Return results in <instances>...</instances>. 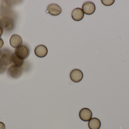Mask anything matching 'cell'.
Masks as SVG:
<instances>
[{
  "label": "cell",
  "mask_w": 129,
  "mask_h": 129,
  "mask_svg": "<svg viewBox=\"0 0 129 129\" xmlns=\"http://www.w3.org/2000/svg\"><path fill=\"white\" fill-rule=\"evenodd\" d=\"M22 68L21 67L11 65L7 70L8 75L11 78L16 79L19 78L22 74Z\"/></svg>",
  "instance_id": "6da1fadb"
},
{
  "label": "cell",
  "mask_w": 129,
  "mask_h": 129,
  "mask_svg": "<svg viewBox=\"0 0 129 129\" xmlns=\"http://www.w3.org/2000/svg\"><path fill=\"white\" fill-rule=\"evenodd\" d=\"M14 53L18 57L24 60L28 57L30 50L27 46L22 45L16 48Z\"/></svg>",
  "instance_id": "7a4b0ae2"
},
{
  "label": "cell",
  "mask_w": 129,
  "mask_h": 129,
  "mask_svg": "<svg viewBox=\"0 0 129 129\" xmlns=\"http://www.w3.org/2000/svg\"><path fill=\"white\" fill-rule=\"evenodd\" d=\"M46 12L52 16H57L61 13L62 10L58 5L52 4L48 5Z\"/></svg>",
  "instance_id": "3957f363"
},
{
  "label": "cell",
  "mask_w": 129,
  "mask_h": 129,
  "mask_svg": "<svg viewBox=\"0 0 129 129\" xmlns=\"http://www.w3.org/2000/svg\"><path fill=\"white\" fill-rule=\"evenodd\" d=\"M82 10L86 14L91 15L95 11V5L91 2H86L83 5Z\"/></svg>",
  "instance_id": "277c9868"
},
{
  "label": "cell",
  "mask_w": 129,
  "mask_h": 129,
  "mask_svg": "<svg viewBox=\"0 0 129 129\" xmlns=\"http://www.w3.org/2000/svg\"><path fill=\"white\" fill-rule=\"evenodd\" d=\"M70 78L74 82L79 83L82 80L83 73L80 70L74 69L71 72Z\"/></svg>",
  "instance_id": "5b68a950"
},
{
  "label": "cell",
  "mask_w": 129,
  "mask_h": 129,
  "mask_svg": "<svg viewBox=\"0 0 129 129\" xmlns=\"http://www.w3.org/2000/svg\"><path fill=\"white\" fill-rule=\"evenodd\" d=\"M79 116L82 121L88 122L92 119V113L88 108H83L80 111Z\"/></svg>",
  "instance_id": "8992f818"
},
{
  "label": "cell",
  "mask_w": 129,
  "mask_h": 129,
  "mask_svg": "<svg viewBox=\"0 0 129 129\" xmlns=\"http://www.w3.org/2000/svg\"><path fill=\"white\" fill-rule=\"evenodd\" d=\"M22 42L21 36L17 34L12 35L10 39V44L14 48H16L21 45Z\"/></svg>",
  "instance_id": "52a82bcc"
},
{
  "label": "cell",
  "mask_w": 129,
  "mask_h": 129,
  "mask_svg": "<svg viewBox=\"0 0 129 129\" xmlns=\"http://www.w3.org/2000/svg\"><path fill=\"white\" fill-rule=\"evenodd\" d=\"M47 47L43 45H40L36 47L35 53L36 55L39 58H44L47 56L48 54Z\"/></svg>",
  "instance_id": "ba28073f"
},
{
  "label": "cell",
  "mask_w": 129,
  "mask_h": 129,
  "mask_svg": "<svg viewBox=\"0 0 129 129\" xmlns=\"http://www.w3.org/2000/svg\"><path fill=\"white\" fill-rule=\"evenodd\" d=\"M84 16V13L82 10L79 8L74 9L71 13V17L75 21H79L82 20Z\"/></svg>",
  "instance_id": "9c48e42d"
},
{
  "label": "cell",
  "mask_w": 129,
  "mask_h": 129,
  "mask_svg": "<svg viewBox=\"0 0 129 129\" xmlns=\"http://www.w3.org/2000/svg\"><path fill=\"white\" fill-rule=\"evenodd\" d=\"M9 62L11 65L21 67L23 64L24 61L22 59L18 57L16 55L15 53H13L10 57Z\"/></svg>",
  "instance_id": "30bf717a"
},
{
  "label": "cell",
  "mask_w": 129,
  "mask_h": 129,
  "mask_svg": "<svg viewBox=\"0 0 129 129\" xmlns=\"http://www.w3.org/2000/svg\"><path fill=\"white\" fill-rule=\"evenodd\" d=\"M101 125V121L97 118H92L88 123V126L90 129H99Z\"/></svg>",
  "instance_id": "8fae6325"
},
{
  "label": "cell",
  "mask_w": 129,
  "mask_h": 129,
  "mask_svg": "<svg viewBox=\"0 0 129 129\" xmlns=\"http://www.w3.org/2000/svg\"><path fill=\"white\" fill-rule=\"evenodd\" d=\"M12 52L7 48H4L1 51V58L5 61L8 65H10L9 60L12 54Z\"/></svg>",
  "instance_id": "7c38bea8"
},
{
  "label": "cell",
  "mask_w": 129,
  "mask_h": 129,
  "mask_svg": "<svg viewBox=\"0 0 129 129\" xmlns=\"http://www.w3.org/2000/svg\"><path fill=\"white\" fill-rule=\"evenodd\" d=\"M8 65L5 61L0 58V74L5 72Z\"/></svg>",
  "instance_id": "4fadbf2b"
},
{
  "label": "cell",
  "mask_w": 129,
  "mask_h": 129,
  "mask_svg": "<svg viewBox=\"0 0 129 129\" xmlns=\"http://www.w3.org/2000/svg\"><path fill=\"white\" fill-rule=\"evenodd\" d=\"M102 3L104 5L106 6H110L114 3V0H102Z\"/></svg>",
  "instance_id": "5bb4252c"
},
{
  "label": "cell",
  "mask_w": 129,
  "mask_h": 129,
  "mask_svg": "<svg viewBox=\"0 0 129 129\" xmlns=\"http://www.w3.org/2000/svg\"><path fill=\"white\" fill-rule=\"evenodd\" d=\"M0 129H5V126L2 122H0Z\"/></svg>",
  "instance_id": "9a60e30c"
},
{
  "label": "cell",
  "mask_w": 129,
  "mask_h": 129,
  "mask_svg": "<svg viewBox=\"0 0 129 129\" xmlns=\"http://www.w3.org/2000/svg\"><path fill=\"white\" fill-rule=\"evenodd\" d=\"M4 42L2 39L0 38V48L2 47L4 45Z\"/></svg>",
  "instance_id": "2e32d148"
},
{
  "label": "cell",
  "mask_w": 129,
  "mask_h": 129,
  "mask_svg": "<svg viewBox=\"0 0 129 129\" xmlns=\"http://www.w3.org/2000/svg\"><path fill=\"white\" fill-rule=\"evenodd\" d=\"M3 33V27L1 25H0V37L2 35Z\"/></svg>",
  "instance_id": "e0dca14e"
},
{
  "label": "cell",
  "mask_w": 129,
  "mask_h": 129,
  "mask_svg": "<svg viewBox=\"0 0 129 129\" xmlns=\"http://www.w3.org/2000/svg\"><path fill=\"white\" fill-rule=\"evenodd\" d=\"M1 50L0 49V58H1Z\"/></svg>",
  "instance_id": "ac0fdd59"
}]
</instances>
